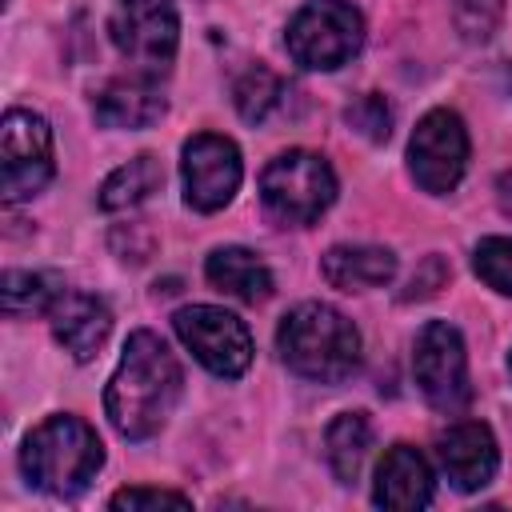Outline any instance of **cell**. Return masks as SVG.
Here are the masks:
<instances>
[{"label": "cell", "instance_id": "6da1fadb", "mask_svg": "<svg viewBox=\"0 0 512 512\" xmlns=\"http://www.w3.org/2000/svg\"><path fill=\"white\" fill-rule=\"evenodd\" d=\"M180 388H184V376L176 356L156 332L140 328L128 336L124 356L104 388V412L120 436L148 440L168 424L180 400Z\"/></svg>", "mask_w": 512, "mask_h": 512}, {"label": "cell", "instance_id": "7a4b0ae2", "mask_svg": "<svg viewBox=\"0 0 512 512\" xmlns=\"http://www.w3.org/2000/svg\"><path fill=\"white\" fill-rule=\"evenodd\" d=\"M280 360L316 384H340L360 368V332L356 324L320 300L296 304L276 328Z\"/></svg>", "mask_w": 512, "mask_h": 512}, {"label": "cell", "instance_id": "3957f363", "mask_svg": "<svg viewBox=\"0 0 512 512\" xmlns=\"http://www.w3.org/2000/svg\"><path fill=\"white\" fill-rule=\"evenodd\" d=\"M104 464V444L80 416H48L36 424L20 448V468L32 488L48 496H80Z\"/></svg>", "mask_w": 512, "mask_h": 512}, {"label": "cell", "instance_id": "277c9868", "mask_svg": "<svg viewBox=\"0 0 512 512\" xmlns=\"http://www.w3.org/2000/svg\"><path fill=\"white\" fill-rule=\"evenodd\" d=\"M264 212L284 228H304L336 200V172L320 152L288 148L260 172Z\"/></svg>", "mask_w": 512, "mask_h": 512}, {"label": "cell", "instance_id": "5b68a950", "mask_svg": "<svg viewBox=\"0 0 512 512\" xmlns=\"http://www.w3.org/2000/svg\"><path fill=\"white\" fill-rule=\"evenodd\" d=\"M288 56L300 68L332 72L348 64L364 44V16L348 0H308L288 20Z\"/></svg>", "mask_w": 512, "mask_h": 512}, {"label": "cell", "instance_id": "8992f818", "mask_svg": "<svg viewBox=\"0 0 512 512\" xmlns=\"http://www.w3.org/2000/svg\"><path fill=\"white\" fill-rule=\"evenodd\" d=\"M108 36L128 64L156 76L172 64L176 44H180L176 4L172 0H120L108 16Z\"/></svg>", "mask_w": 512, "mask_h": 512}, {"label": "cell", "instance_id": "52a82bcc", "mask_svg": "<svg viewBox=\"0 0 512 512\" xmlns=\"http://www.w3.org/2000/svg\"><path fill=\"white\" fill-rule=\"evenodd\" d=\"M0 168H4V200H32L56 172L48 120L28 108H8L0 124Z\"/></svg>", "mask_w": 512, "mask_h": 512}, {"label": "cell", "instance_id": "ba28073f", "mask_svg": "<svg viewBox=\"0 0 512 512\" xmlns=\"http://www.w3.org/2000/svg\"><path fill=\"white\" fill-rule=\"evenodd\" d=\"M172 324H176V336L184 340V348L212 376L236 380L252 364V336L236 312L216 308V304H188L172 316Z\"/></svg>", "mask_w": 512, "mask_h": 512}, {"label": "cell", "instance_id": "9c48e42d", "mask_svg": "<svg viewBox=\"0 0 512 512\" xmlns=\"http://www.w3.org/2000/svg\"><path fill=\"white\" fill-rule=\"evenodd\" d=\"M412 372L416 384L424 392V400L436 412H460L472 400V384H468V352L460 332L448 320H428L416 336V352H412Z\"/></svg>", "mask_w": 512, "mask_h": 512}, {"label": "cell", "instance_id": "30bf717a", "mask_svg": "<svg viewBox=\"0 0 512 512\" xmlns=\"http://www.w3.org/2000/svg\"><path fill=\"white\" fill-rule=\"evenodd\" d=\"M408 168H412V180L432 196H448L464 180L468 132L452 108H432L416 124V132L408 140Z\"/></svg>", "mask_w": 512, "mask_h": 512}, {"label": "cell", "instance_id": "8fae6325", "mask_svg": "<svg viewBox=\"0 0 512 512\" xmlns=\"http://www.w3.org/2000/svg\"><path fill=\"white\" fill-rule=\"evenodd\" d=\"M180 172H184V200H188L196 212H216V208H224V204L236 196V188H240V176H244L240 148H236L228 136L196 132V136L184 144Z\"/></svg>", "mask_w": 512, "mask_h": 512}, {"label": "cell", "instance_id": "7c38bea8", "mask_svg": "<svg viewBox=\"0 0 512 512\" xmlns=\"http://www.w3.org/2000/svg\"><path fill=\"white\" fill-rule=\"evenodd\" d=\"M436 456H440L444 476H448L460 492H476V488H484V484L496 476V464H500L496 436H492V428L480 424V420L452 424V428L440 436Z\"/></svg>", "mask_w": 512, "mask_h": 512}, {"label": "cell", "instance_id": "4fadbf2b", "mask_svg": "<svg viewBox=\"0 0 512 512\" xmlns=\"http://www.w3.org/2000/svg\"><path fill=\"white\" fill-rule=\"evenodd\" d=\"M48 320H52L56 344L64 352H72V360H92L112 332L108 304L88 296V292H72V288H64L56 296V304L48 308Z\"/></svg>", "mask_w": 512, "mask_h": 512}, {"label": "cell", "instance_id": "5bb4252c", "mask_svg": "<svg viewBox=\"0 0 512 512\" xmlns=\"http://www.w3.org/2000/svg\"><path fill=\"white\" fill-rule=\"evenodd\" d=\"M164 92L152 84L148 72L140 76H116L96 88L92 96V116L104 128H148L164 116Z\"/></svg>", "mask_w": 512, "mask_h": 512}, {"label": "cell", "instance_id": "9a60e30c", "mask_svg": "<svg viewBox=\"0 0 512 512\" xmlns=\"http://www.w3.org/2000/svg\"><path fill=\"white\" fill-rule=\"evenodd\" d=\"M372 500L380 508H396V512L424 508L432 500V468H428V460L412 444H392L384 452L380 468H376Z\"/></svg>", "mask_w": 512, "mask_h": 512}, {"label": "cell", "instance_id": "2e32d148", "mask_svg": "<svg viewBox=\"0 0 512 512\" xmlns=\"http://www.w3.org/2000/svg\"><path fill=\"white\" fill-rule=\"evenodd\" d=\"M320 272L340 292H368V288L392 284L396 256L392 248H380V244H336L324 252Z\"/></svg>", "mask_w": 512, "mask_h": 512}, {"label": "cell", "instance_id": "e0dca14e", "mask_svg": "<svg viewBox=\"0 0 512 512\" xmlns=\"http://www.w3.org/2000/svg\"><path fill=\"white\" fill-rule=\"evenodd\" d=\"M204 276H208L212 288H220V292H228V296H236L244 304H260V300L272 296V272H268V264L256 252L240 248V244L216 248L208 256V264H204Z\"/></svg>", "mask_w": 512, "mask_h": 512}, {"label": "cell", "instance_id": "ac0fdd59", "mask_svg": "<svg viewBox=\"0 0 512 512\" xmlns=\"http://www.w3.org/2000/svg\"><path fill=\"white\" fill-rule=\"evenodd\" d=\"M324 448H328V468L340 484H352L360 476V464L372 448V424L364 412H340L332 424H328V436H324Z\"/></svg>", "mask_w": 512, "mask_h": 512}, {"label": "cell", "instance_id": "d6986e66", "mask_svg": "<svg viewBox=\"0 0 512 512\" xmlns=\"http://www.w3.org/2000/svg\"><path fill=\"white\" fill-rule=\"evenodd\" d=\"M160 184H164L160 160H156L152 152H140V156H132L128 164H120V168L100 184V208H108V212L136 208V204L148 200Z\"/></svg>", "mask_w": 512, "mask_h": 512}, {"label": "cell", "instance_id": "ffe728a7", "mask_svg": "<svg viewBox=\"0 0 512 512\" xmlns=\"http://www.w3.org/2000/svg\"><path fill=\"white\" fill-rule=\"evenodd\" d=\"M64 292V280L56 272H4V312L8 316H32V312H48L56 304V296Z\"/></svg>", "mask_w": 512, "mask_h": 512}, {"label": "cell", "instance_id": "44dd1931", "mask_svg": "<svg viewBox=\"0 0 512 512\" xmlns=\"http://www.w3.org/2000/svg\"><path fill=\"white\" fill-rule=\"evenodd\" d=\"M280 96H284V80L264 64L244 68L232 84V104H236L240 120H248V124L268 120V112L280 104Z\"/></svg>", "mask_w": 512, "mask_h": 512}, {"label": "cell", "instance_id": "7402d4cb", "mask_svg": "<svg viewBox=\"0 0 512 512\" xmlns=\"http://www.w3.org/2000/svg\"><path fill=\"white\" fill-rule=\"evenodd\" d=\"M452 20L468 44H484L504 20V0H452Z\"/></svg>", "mask_w": 512, "mask_h": 512}, {"label": "cell", "instance_id": "603a6c76", "mask_svg": "<svg viewBox=\"0 0 512 512\" xmlns=\"http://www.w3.org/2000/svg\"><path fill=\"white\" fill-rule=\"evenodd\" d=\"M472 264H476V276L488 288L512 296V236H484L476 244Z\"/></svg>", "mask_w": 512, "mask_h": 512}, {"label": "cell", "instance_id": "cb8c5ba5", "mask_svg": "<svg viewBox=\"0 0 512 512\" xmlns=\"http://www.w3.org/2000/svg\"><path fill=\"white\" fill-rule=\"evenodd\" d=\"M344 120H348L352 132H360L364 140L380 144V140H388V132H392V104H388L380 92H368V96H360V100H352V104L344 108Z\"/></svg>", "mask_w": 512, "mask_h": 512}, {"label": "cell", "instance_id": "d4e9b609", "mask_svg": "<svg viewBox=\"0 0 512 512\" xmlns=\"http://www.w3.org/2000/svg\"><path fill=\"white\" fill-rule=\"evenodd\" d=\"M108 504L136 512V508H188L192 500L184 492H168V488H120Z\"/></svg>", "mask_w": 512, "mask_h": 512}, {"label": "cell", "instance_id": "484cf974", "mask_svg": "<svg viewBox=\"0 0 512 512\" xmlns=\"http://www.w3.org/2000/svg\"><path fill=\"white\" fill-rule=\"evenodd\" d=\"M444 284H448V264H444L440 256H424L420 272L412 276V284H408V292H404L400 300H424V296H432V292L444 288Z\"/></svg>", "mask_w": 512, "mask_h": 512}, {"label": "cell", "instance_id": "4316f807", "mask_svg": "<svg viewBox=\"0 0 512 512\" xmlns=\"http://www.w3.org/2000/svg\"><path fill=\"white\" fill-rule=\"evenodd\" d=\"M496 204H500L504 216H512V172H504V176L496 180Z\"/></svg>", "mask_w": 512, "mask_h": 512}, {"label": "cell", "instance_id": "83f0119b", "mask_svg": "<svg viewBox=\"0 0 512 512\" xmlns=\"http://www.w3.org/2000/svg\"><path fill=\"white\" fill-rule=\"evenodd\" d=\"M508 368H512V352H508Z\"/></svg>", "mask_w": 512, "mask_h": 512}]
</instances>
